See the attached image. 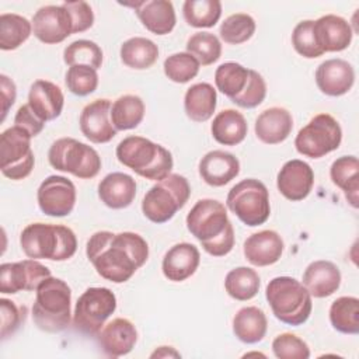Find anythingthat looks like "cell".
I'll return each instance as SVG.
<instances>
[{"mask_svg": "<svg viewBox=\"0 0 359 359\" xmlns=\"http://www.w3.org/2000/svg\"><path fill=\"white\" fill-rule=\"evenodd\" d=\"M86 254L97 273L112 283L128 282L149 258V244L137 233L95 231L87 241Z\"/></svg>", "mask_w": 359, "mask_h": 359, "instance_id": "1", "label": "cell"}, {"mask_svg": "<svg viewBox=\"0 0 359 359\" xmlns=\"http://www.w3.org/2000/svg\"><path fill=\"white\" fill-rule=\"evenodd\" d=\"M188 231L212 257H224L234 247V229L226 206L217 199H199L187 215Z\"/></svg>", "mask_w": 359, "mask_h": 359, "instance_id": "2", "label": "cell"}, {"mask_svg": "<svg viewBox=\"0 0 359 359\" xmlns=\"http://www.w3.org/2000/svg\"><path fill=\"white\" fill-rule=\"evenodd\" d=\"M20 245L28 258L60 262L76 254L77 237L67 226L36 222L22 229Z\"/></svg>", "mask_w": 359, "mask_h": 359, "instance_id": "3", "label": "cell"}, {"mask_svg": "<svg viewBox=\"0 0 359 359\" xmlns=\"http://www.w3.org/2000/svg\"><path fill=\"white\" fill-rule=\"evenodd\" d=\"M115 154L118 161L135 174L156 182L168 177L174 165L170 150L143 136L122 139L116 146Z\"/></svg>", "mask_w": 359, "mask_h": 359, "instance_id": "4", "label": "cell"}, {"mask_svg": "<svg viewBox=\"0 0 359 359\" xmlns=\"http://www.w3.org/2000/svg\"><path fill=\"white\" fill-rule=\"evenodd\" d=\"M32 306L35 325L45 332H60L70 325L72 289L60 278L48 276L36 287Z\"/></svg>", "mask_w": 359, "mask_h": 359, "instance_id": "5", "label": "cell"}, {"mask_svg": "<svg viewBox=\"0 0 359 359\" xmlns=\"http://www.w3.org/2000/svg\"><path fill=\"white\" fill-rule=\"evenodd\" d=\"M265 297L272 314L283 324L302 325L311 314V294L300 280L292 276L271 279L265 289Z\"/></svg>", "mask_w": 359, "mask_h": 359, "instance_id": "6", "label": "cell"}, {"mask_svg": "<svg viewBox=\"0 0 359 359\" xmlns=\"http://www.w3.org/2000/svg\"><path fill=\"white\" fill-rule=\"evenodd\" d=\"M191 196V185L184 175L170 174L157 181L143 196L142 212L156 224L165 223L185 206Z\"/></svg>", "mask_w": 359, "mask_h": 359, "instance_id": "7", "label": "cell"}, {"mask_svg": "<svg viewBox=\"0 0 359 359\" xmlns=\"http://www.w3.org/2000/svg\"><path fill=\"white\" fill-rule=\"evenodd\" d=\"M49 164L62 172H69L80 180H91L101 170V157L95 149L74 137L55 140L48 151Z\"/></svg>", "mask_w": 359, "mask_h": 359, "instance_id": "8", "label": "cell"}, {"mask_svg": "<svg viewBox=\"0 0 359 359\" xmlns=\"http://www.w3.org/2000/svg\"><path fill=\"white\" fill-rule=\"evenodd\" d=\"M226 206L245 226L264 224L271 215L268 188L255 178L243 180L229 191Z\"/></svg>", "mask_w": 359, "mask_h": 359, "instance_id": "9", "label": "cell"}, {"mask_svg": "<svg viewBox=\"0 0 359 359\" xmlns=\"http://www.w3.org/2000/svg\"><path fill=\"white\" fill-rule=\"evenodd\" d=\"M116 310V296L108 287H88L76 302L73 325L84 335H97Z\"/></svg>", "mask_w": 359, "mask_h": 359, "instance_id": "10", "label": "cell"}, {"mask_svg": "<svg viewBox=\"0 0 359 359\" xmlns=\"http://www.w3.org/2000/svg\"><path fill=\"white\" fill-rule=\"evenodd\" d=\"M342 142V129L339 122L330 114H317L296 137L294 147L297 153L310 158H321L337 150Z\"/></svg>", "mask_w": 359, "mask_h": 359, "instance_id": "11", "label": "cell"}, {"mask_svg": "<svg viewBox=\"0 0 359 359\" xmlns=\"http://www.w3.org/2000/svg\"><path fill=\"white\" fill-rule=\"evenodd\" d=\"M32 136L14 125L0 135V170L4 177L20 181L27 178L35 165L31 149Z\"/></svg>", "mask_w": 359, "mask_h": 359, "instance_id": "12", "label": "cell"}, {"mask_svg": "<svg viewBox=\"0 0 359 359\" xmlns=\"http://www.w3.org/2000/svg\"><path fill=\"white\" fill-rule=\"evenodd\" d=\"M76 187L63 175L46 177L36 191V202L41 212L52 217L69 216L76 205Z\"/></svg>", "mask_w": 359, "mask_h": 359, "instance_id": "13", "label": "cell"}, {"mask_svg": "<svg viewBox=\"0 0 359 359\" xmlns=\"http://www.w3.org/2000/svg\"><path fill=\"white\" fill-rule=\"evenodd\" d=\"M50 276V269L36 259L4 262L0 265V292L14 294L21 290H36L39 283Z\"/></svg>", "mask_w": 359, "mask_h": 359, "instance_id": "14", "label": "cell"}, {"mask_svg": "<svg viewBox=\"0 0 359 359\" xmlns=\"http://www.w3.org/2000/svg\"><path fill=\"white\" fill-rule=\"evenodd\" d=\"M31 22L35 38L46 45L60 43L73 34L72 17L63 4L38 8Z\"/></svg>", "mask_w": 359, "mask_h": 359, "instance_id": "15", "label": "cell"}, {"mask_svg": "<svg viewBox=\"0 0 359 359\" xmlns=\"http://www.w3.org/2000/svg\"><path fill=\"white\" fill-rule=\"evenodd\" d=\"M112 102L107 98H98L88 102L80 114V130L93 143L102 144L111 142L116 129L111 121Z\"/></svg>", "mask_w": 359, "mask_h": 359, "instance_id": "16", "label": "cell"}, {"mask_svg": "<svg viewBox=\"0 0 359 359\" xmlns=\"http://www.w3.org/2000/svg\"><path fill=\"white\" fill-rule=\"evenodd\" d=\"M314 185V171L303 160L286 161L276 175V187L287 201L299 202L309 196Z\"/></svg>", "mask_w": 359, "mask_h": 359, "instance_id": "17", "label": "cell"}, {"mask_svg": "<svg viewBox=\"0 0 359 359\" xmlns=\"http://www.w3.org/2000/svg\"><path fill=\"white\" fill-rule=\"evenodd\" d=\"M353 83V66L344 59H327L320 63L316 70V84L325 95L341 97L349 93Z\"/></svg>", "mask_w": 359, "mask_h": 359, "instance_id": "18", "label": "cell"}, {"mask_svg": "<svg viewBox=\"0 0 359 359\" xmlns=\"http://www.w3.org/2000/svg\"><path fill=\"white\" fill-rule=\"evenodd\" d=\"M97 341L107 356H125L137 342V330L130 320L116 317L101 328L97 334Z\"/></svg>", "mask_w": 359, "mask_h": 359, "instance_id": "19", "label": "cell"}, {"mask_svg": "<svg viewBox=\"0 0 359 359\" xmlns=\"http://www.w3.org/2000/svg\"><path fill=\"white\" fill-rule=\"evenodd\" d=\"M283 238L275 230H261L244 241V257L254 266H269L278 262L283 254Z\"/></svg>", "mask_w": 359, "mask_h": 359, "instance_id": "20", "label": "cell"}, {"mask_svg": "<svg viewBox=\"0 0 359 359\" xmlns=\"http://www.w3.org/2000/svg\"><path fill=\"white\" fill-rule=\"evenodd\" d=\"M201 262V254L196 245L191 243L174 244L163 257V275L171 282H184L191 278Z\"/></svg>", "mask_w": 359, "mask_h": 359, "instance_id": "21", "label": "cell"}, {"mask_svg": "<svg viewBox=\"0 0 359 359\" xmlns=\"http://www.w3.org/2000/svg\"><path fill=\"white\" fill-rule=\"evenodd\" d=\"M314 34L323 52L345 50L353 38L351 24L341 15L325 14L314 21Z\"/></svg>", "mask_w": 359, "mask_h": 359, "instance_id": "22", "label": "cell"}, {"mask_svg": "<svg viewBox=\"0 0 359 359\" xmlns=\"http://www.w3.org/2000/svg\"><path fill=\"white\" fill-rule=\"evenodd\" d=\"M198 170L208 185L223 187L240 174V161L229 151L212 150L201 158Z\"/></svg>", "mask_w": 359, "mask_h": 359, "instance_id": "23", "label": "cell"}, {"mask_svg": "<svg viewBox=\"0 0 359 359\" xmlns=\"http://www.w3.org/2000/svg\"><path fill=\"white\" fill-rule=\"evenodd\" d=\"M126 6L135 10L142 25L151 34L167 35L175 27V10L168 0H146Z\"/></svg>", "mask_w": 359, "mask_h": 359, "instance_id": "24", "label": "cell"}, {"mask_svg": "<svg viewBox=\"0 0 359 359\" xmlns=\"http://www.w3.org/2000/svg\"><path fill=\"white\" fill-rule=\"evenodd\" d=\"M293 129V116L283 107H271L262 111L254 125L255 136L265 144L285 142Z\"/></svg>", "mask_w": 359, "mask_h": 359, "instance_id": "25", "label": "cell"}, {"mask_svg": "<svg viewBox=\"0 0 359 359\" xmlns=\"http://www.w3.org/2000/svg\"><path fill=\"white\" fill-rule=\"evenodd\" d=\"M341 279V271L334 262L318 259L307 265L303 272L302 283L311 297L323 299L334 294L339 289Z\"/></svg>", "mask_w": 359, "mask_h": 359, "instance_id": "26", "label": "cell"}, {"mask_svg": "<svg viewBox=\"0 0 359 359\" xmlns=\"http://www.w3.org/2000/svg\"><path fill=\"white\" fill-rule=\"evenodd\" d=\"M31 109L43 122L53 121L60 116L65 105V97L59 86L48 80H35L28 93V102Z\"/></svg>", "mask_w": 359, "mask_h": 359, "instance_id": "27", "label": "cell"}, {"mask_svg": "<svg viewBox=\"0 0 359 359\" xmlns=\"http://www.w3.org/2000/svg\"><path fill=\"white\" fill-rule=\"evenodd\" d=\"M136 196V181L125 172H109L98 184V198L111 209H125Z\"/></svg>", "mask_w": 359, "mask_h": 359, "instance_id": "28", "label": "cell"}, {"mask_svg": "<svg viewBox=\"0 0 359 359\" xmlns=\"http://www.w3.org/2000/svg\"><path fill=\"white\" fill-rule=\"evenodd\" d=\"M210 132L217 143L223 146H237L245 139L248 125L241 112L229 108L220 111L213 118Z\"/></svg>", "mask_w": 359, "mask_h": 359, "instance_id": "29", "label": "cell"}, {"mask_svg": "<svg viewBox=\"0 0 359 359\" xmlns=\"http://www.w3.org/2000/svg\"><path fill=\"white\" fill-rule=\"evenodd\" d=\"M266 316L257 306L241 307L233 317V332L244 344L261 342L266 335Z\"/></svg>", "mask_w": 359, "mask_h": 359, "instance_id": "30", "label": "cell"}, {"mask_svg": "<svg viewBox=\"0 0 359 359\" xmlns=\"http://www.w3.org/2000/svg\"><path fill=\"white\" fill-rule=\"evenodd\" d=\"M217 104L216 88L209 83L192 84L184 95V109L194 122H206L213 116Z\"/></svg>", "mask_w": 359, "mask_h": 359, "instance_id": "31", "label": "cell"}, {"mask_svg": "<svg viewBox=\"0 0 359 359\" xmlns=\"http://www.w3.org/2000/svg\"><path fill=\"white\" fill-rule=\"evenodd\" d=\"M334 185L344 191L348 202L358 208L359 201V161L356 156H341L330 167Z\"/></svg>", "mask_w": 359, "mask_h": 359, "instance_id": "32", "label": "cell"}, {"mask_svg": "<svg viewBox=\"0 0 359 359\" xmlns=\"http://www.w3.org/2000/svg\"><path fill=\"white\" fill-rule=\"evenodd\" d=\"M119 56L125 66L135 70H144L157 62L158 46L149 38L133 36L121 45Z\"/></svg>", "mask_w": 359, "mask_h": 359, "instance_id": "33", "label": "cell"}, {"mask_svg": "<svg viewBox=\"0 0 359 359\" xmlns=\"http://www.w3.org/2000/svg\"><path fill=\"white\" fill-rule=\"evenodd\" d=\"M144 118V102L139 95L125 94L111 105V121L116 130H130Z\"/></svg>", "mask_w": 359, "mask_h": 359, "instance_id": "34", "label": "cell"}, {"mask_svg": "<svg viewBox=\"0 0 359 359\" xmlns=\"http://www.w3.org/2000/svg\"><path fill=\"white\" fill-rule=\"evenodd\" d=\"M259 286V275L250 266H237L227 272L224 278V289L227 294L238 302H247L255 297Z\"/></svg>", "mask_w": 359, "mask_h": 359, "instance_id": "35", "label": "cell"}, {"mask_svg": "<svg viewBox=\"0 0 359 359\" xmlns=\"http://www.w3.org/2000/svg\"><path fill=\"white\" fill-rule=\"evenodd\" d=\"M330 323L341 334L356 335L359 332V299L341 296L330 306Z\"/></svg>", "mask_w": 359, "mask_h": 359, "instance_id": "36", "label": "cell"}, {"mask_svg": "<svg viewBox=\"0 0 359 359\" xmlns=\"http://www.w3.org/2000/svg\"><path fill=\"white\" fill-rule=\"evenodd\" d=\"M32 34V22L14 13L0 15V49L14 50L20 48Z\"/></svg>", "mask_w": 359, "mask_h": 359, "instance_id": "37", "label": "cell"}, {"mask_svg": "<svg viewBox=\"0 0 359 359\" xmlns=\"http://www.w3.org/2000/svg\"><path fill=\"white\" fill-rule=\"evenodd\" d=\"M184 20L194 28H212L222 15L219 0H187L182 6Z\"/></svg>", "mask_w": 359, "mask_h": 359, "instance_id": "38", "label": "cell"}, {"mask_svg": "<svg viewBox=\"0 0 359 359\" xmlns=\"http://www.w3.org/2000/svg\"><path fill=\"white\" fill-rule=\"evenodd\" d=\"M250 69L236 62H226L216 69L215 84L222 94L231 100L244 90Z\"/></svg>", "mask_w": 359, "mask_h": 359, "instance_id": "39", "label": "cell"}, {"mask_svg": "<svg viewBox=\"0 0 359 359\" xmlns=\"http://www.w3.org/2000/svg\"><path fill=\"white\" fill-rule=\"evenodd\" d=\"M187 52L191 53L202 66L213 65L222 56L220 39L206 31L192 34L187 41Z\"/></svg>", "mask_w": 359, "mask_h": 359, "instance_id": "40", "label": "cell"}, {"mask_svg": "<svg viewBox=\"0 0 359 359\" xmlns=\"http://www.w3.org/2000/svg\"><path fill=\"white\" fill-rule=\"evenodd\" d=\"M255 28V21L250 14L236 13L224 18L219 28V34L226 43L240 45L252 38Z\"/></svg>", "mask_w": 359, "mask_h": 359, "instance_id": "41", "label": "cell"}, {"mask_svg": "<svg viewBox=\"0 0 359 359\" xmlns=\"http://www.w3.org/2000/svg\"><path fill=\"white\" fill-rule=\"evenodd\" d=\"M102 49L94 41L77 39L69 43L63 50V60L66 65H86L93 69H100L102 65Z\"/></svg>", "mask_w": 359, "mask_h": 359, "instance_id": "42", "label": "cell"}, {"mask_svg": "<svg viewBox=\"0 0 359 359\" xmlns=\"http://www.w3.org/2000/svg\"><path fill=\"white\" fill-rule=\"evenodd\" d=\"M199 62L188 52H177L165 57L163 63L164 74L168 80L184 84L195 79L199 73Z\"/></svg>", "mask_w": 359, "mask_h": 359, "instance_id": "43", "label": "cell"}, {"mask_svg": "<svg viewBox=\"0 0 359 359\" xmlns=\"http://www.w3.org/2000/svg\"><path fill=\"white\" fill-rule=\"evenodd\" d=\"M67 90L79 97L93 94L98 87V73L95 69L86 65L70 66L65 76Z\"/></svg>", "mask_w": 359, "mask_h": 359, "instance_id": "44", "label": "cell"}, {"mask_svg": "<svg viewBox=\"0 0 359 359\" xmlns=\"http://www.w3.org/2000/svg\"><path fill=\"white\" fill-rule=\"evenodd\" d=\"M292 45L294 50L306 59H316L324 53L314 34L313 20H303L293 28Z\"/></svg>", "mask_w": 359, "mask_h": 359, "instance_id": "45", "label": "cell"}, {"mask_svg": "<svg viewBox=\"0 0 359 359\" xmlns=\"http://www.w3.org/2000/svg\"><path fill=\"white\" fill-rule=\"evenodd\" d=\"M272 352L278 359H309L310 348L300 337L283 332L272 341Z\"/></svg>", "mask_w": 359, "mask_h": 359, "instance_id": "46", "label": "cell"}, {"mask_svg": "<svg viewBox=\"0 0 359 359\" xmlns=\"http://www.w3.org/2000/svg\"><path fill=\"white\" fill-rule=\"evenodd\" d=\"M265 97H266V83H265L264 77L257 70L250 69L248 81H247L244 90L238 95L231 98L230 101L234 102L240 108L251 109V108H255L259 104H262Z\"/></svg>", "mask_w": 359, "mask_h": 359, "instance_id": "47", "label": "cell"}, {"mask_svg": "<svg viewBox=\"0 0 359 359\" xmlns=\"http://www.w3.org/2000/svg\"><path fill=\"white\" fill-rule=\"evenodd\" d=\"M70 13L73 22V34H80L90 29L94 24V13L86 1H65L62 3Z\"/></svg>", "mask_w": 359, "mask_h": 359, "instance_id": "48", "label": "cell"}, {"mask_svg": "<svg viewBox=\"0 0 359 359\" xmlns=\"http://www.w3.org/2000/svg\"><path fill=\"white\" fill-rule=\"evenodd\" d=\"M0 311H1V339L13 335L24 321V313L20 307L8 299H0Z\"/></svg>", "mask_w": 359, "mask_h": 359, "instance_id": "49", "label": "cell"}, {"mask_svg": "<svg viewBox=\"0 0 359 359\" xmlns=\"http://www.w3.org/2000/svg\"><path fill=\"white\" fill-rule=\"evenodd\" d=\"M45 123L41 118H38V115L31 109V107L28 104H24L18 108L15 116H14V125L25 129L32 137H35L36 135H39L43 128Z\"/></svg>", "mask_w": 359, "mask_h": 359, "instance_id": "50", "label": "cell"}, {"mask_svg": "<svg viewBox=\"0 0 359 359\" xmlns=\"http://www.w3.org/2000/svg\"><path fill=\"white\" fill-rule=\"evenodd\" d=\"M0 93H1V122L6 119L8 109L13 107L17 98L15 83L6 74H0Z\"/></svg>", "mask_w": 359, "mask_h": 359, "instance_id": "51", "label": "cell"}, {"mask_svg": "<svg viewBox=\"0 0 359 359\" xmlns=\"http://www.w3.org/2000/svg\"><path fill=\"white\" fill-rule=\"evenodd\" d=\"M150 358H181V353L177 352L172 346H158Z\"/></svg>", "mask_w": 359, "mask_h": 359, "instance_id": "52", "label": "cell"}]
</instances>
